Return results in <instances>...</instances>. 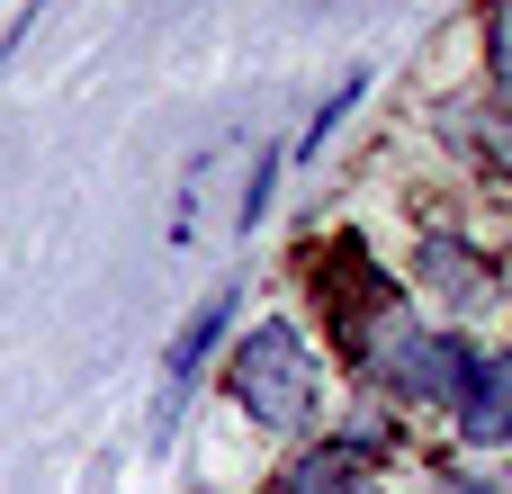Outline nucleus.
I'll return each instance as SVG.
<instances>
[{
    "label": "nucleus",
    "mask_w": 512,
    "mask_h": 494,
    "mask_svg": "<svg viewBox=\"0 0 512 494\" xmlns=\"http://www.w3.org/2000/svg\"><path fill=\"white\" fill-rule=\"evenodd\" d=\"M225 378H234V405H243L261 432H306V423H315L324 378H315V360H306L297 324H252Z\"/></svg>",
    "instance_id": "obj_1"
},
{
    "label": "nucleus",
    "mask_w": 512,
    "mask_h": 494,
    "mask_svg": "<svg viewBox=\"0 0 512 494\" xmlns=\"http://www.w3.org/2000/svg\"><path fill=\"white\" fill-rule=\"evenodd\" d=\"M369 369H378L396 396L459 414V405H468V378H477V351L450 342V333H432V324H414V315H387V324L369 333Z\"/></svg>",
    "instance_id": "obj_2"
},
{
    "label": "nucleus",
    "mask_w": 512,
    "mask_h": 494,
    "mask_svg": "<svg viewBox=\"0 0 512 494\" xmlns=\"http://www.w3.org/2000/svg\"><path fill=\"white\" fill-rule=\"evenodd\" d=\"M234 324V288L225 297H207L189 324H180V342H171V360H162V414H180V396H189V378H198V360H207V342Z\"/></svg>",
    "instance_id": "obj_3"
},
{
    "label": "nucleus",
    "mask_w": 512,
    "mask_h": 494,
    "mask_svg": "<svg viewBox=\"0 0 512 494\" xmlns=\"http://www.w3.org/2000/svg\"><path fill=\"white\" fill-rule=\"evenodd\" d=\"M459 423H468V441H512V360H477Z\"/></svg>",
    "instance_id": "obj_4"
},
{
    "label": "nucleus",
    "mask_w": 512,
    "mask_h": 494,
    "mask_svg": "<svg viewBox=\"0 0 512 494\" xmlns=\"http://www.w3.org/2000/svg\"><path fill=\"white\" fill-rule=\"evenodd\" d=\"M360 468H369V450H315V459H297L288 494H378Z\"/></svg>",
    "instance_id": "obj_5"
},
{
    "label": "nucleus",
    "mask_w": 512,
    "mask_h": 494,
    "mask_svg": "<svg viewBox=\"0 0 512 494\" xmlns=\"http://www.w3.org/2000/svg\"><path fill=\"white\" fill-rule=\"evenodd\" d=\"M360 90H369V72H342V90H324V108H315V126H306V144H297V153H324V144H333V126L360 108Z\"/></svg>",
    "instance_id": "obj_6"
},
{
    "label": "nucleus",
    "mask_w": 512,
    "mask_h": 494,
    "mask_svg": "<svg viewBox=\"0 0 512 494\" xmlns=\"http://www.w3.org/2000/svg\"><path fill=\"white\" fill-rule=\"evenodd\" d=\"M486 63H495V81H504V108H512V0H495V18H486Z\"/></svg>",
    "instance_id": "obj_7"
},
{
    "label": "nucleus",
    "mask_w": 512,
    "mask_h": 494,
    "mask_svg": "<svg viewBox=\"0 0 512 494\" xmlns=\"http://www.w3.org/2000/svg\"><path fill=\"white\" fill-rule=\"evenodd\" d=\"M477 144H486V162L512 180V108H486V126H477Z\"/></svg>",
    "instance_id": "obj_8"
},
{
    "label": "nucleus",
    "mask_w": 512,
    "mask_h": 494,
    "mask_svg": "<svg viewBox=\"0 0 512 494\" xmlns=\"http://www.w3.org/2000/svg\"><path fill=\"white\" fill-rule=\"evenodd\" d=\"M450 494H495V486H450Z\"/></svg>",
    "instance_id": "obj_9"
}]
</instances>
